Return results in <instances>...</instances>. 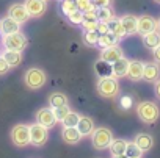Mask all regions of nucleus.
Listing matches in <instances>:
<instances>
[{"label":"nucleus","instance_id":"nucleus-1","mask_svg":"<svg viewBox=\"0 0 160 158\" xmlns=\"http://www.w3.org/2000/svg\"><path fill=\"white\" fill-rule=\"evenodd\" d=\"M96 89H98L101 97L115 99V97H118V94L121 91V86H119L118 78H115L113 75H108V77H99Z\"/></svg>","mask_w":160,"mask_h":158},{"label":"nucleus","instance_id":"nucleus-2","mask_svg":"<svg viewBox=\"0 0 160 158\" xmlns=\"http://www.w3.org/2000/svg\"><path fill=\"white\" fill-rule=\"evenodd\" d=\"M24 82L27 88H30L32 91H38L47 83V74L41 67H30L24 74Z\"/></svg>","mask_w":160,"mask_h":158},{"label":"nucleus","instance_id":"nucleus-3","mask_svg":"<svg viewBox=\"0 0 160 158\" xmlns=\"http://www.w3.org/2000/svg\"><path fill=\"white\" fill-rule=\"evenodd\" d=\"M137 116L144 124H154L160 116V108L155 102H140L137 105Z\"/></svg>","mask_w":160,"mask_h":158},{"label":"nucleus","instance_id":"nucleus-4","mask_svg":"<svg viewBox=\"0 0 160 158\" xmlns=\"http://www.w3.org/2000/svg\"><path fill=\"white\" fill-rule=\"evenodd\" d=\"M113 141V133L107 127H96L91 133V144L96 150H105L110 147V142Z\"/></svg>","mask_w":160,"mask_h":158},{"label":"nucleus","instance_id":"nucleus-5","mask_svg":"<svg viewBox=\"0 0 160 158\" xmlns=\"http://www.w3.org/2000/svg\"><path fill=\"white\" fill-rule=\"evenodd\" d=\"M2 44H3V49L24 52L27 49V45H28V41H27L24 33L18 31V33H11V35H3Z\"/></svg>","mask_w":160,"mask_h":158},{"label":"nucleus","instance_id":"nucleus-6","mask_svg":"<svg viewBox=\"0 0 160 158\" xmlns=\"http://www.w3.org/2000/svg\"><path fill=\"white\" fill-rule=\"evenodd\" d=\"M28 128H30V144H33L35 147H42L49 139V128L39 122L28 125Z\"/></svg>","mask_w":160,"mask_h":158},{"label":"nucleus","instance_id":"nucleus-7","mask_svg":"<svg viewBox=\"0 0 160 158\" xmlns=\"http://www.w3.org/2000/svg\"><path fill=\"white\" fill-rule=\"evenodd\" d=\"M11 141L18 147H25L30 144V128L25 124H16L11 130Z\"/></svg>","mask_w":160,"mask_h":158},{"label":"nucleus","instance_id":"nucleus-8","mask_svg":"<svg viewBox=\"0 0 160 158\" xmlns=\"http://www.w3.org/2000/svg\"><path fill=\"white\" fill-rule=\"evenodd\" d=\"M24 5L30 17H41L47 11V0H25Z\"/></svg>","mask_w":160,"mask_h":158},{"label":"nucleus","instance_id":"nucleus-9","mask_svg":"<svg viewBox=\"0 0 160 158\" xmlns=\"http://www.w3.org/2000/svg\"><path fill=\"white\" fill-rule=\"evenodd\" d=\"M36 122H39V124H42L44 127H47V128H52L58 121H57V116H55V113H53V108H41V110H38V113H36Z\"/></svg>","mask_w":160,"mask_h":158},{"label":"nucleus","instance_id":"nucleus-10","mask_svg":"<svg viewBox=\"0 0 160 158\" xmlns=\"http://www.w3.org/2000/svg\"><path fill=\"white\" fill-rule=\"evenodd\" d=\"M8 16L13 17L14 21H18L21 25L25 24L30 19V14H28V11H27V8H25L24 3H14V5H11L8 8Z\"/></svg>","mask_w":160,"mask_h":158},{"label":"nucleus","instance_id":"nucleus-11","mask_svg":"<svg viewBox=\"0 0 160 158\" xmlns=\"http://www.w3.org/2000/svg\"><path fill=\"white\" fill-rule=\"evenodd\" d=\"M160 78V66L157 61H149L144 63V69H143V80L149 82V83H155Z\"/></svg>","mask_w":160,"mask_h":158},{"label":"nucleus","instance_id":"nucleus-12","mask_svg":"<svg viewBox=\"0 0 160 158\" xmlns=\"http://www.w3.org/2000/svg\"><path fill=\"white\" fill-rule=\"evenodd\" d=\"M157 30V21L149 16V14H143L138 17V28H137V33H140L141 36L143 35H148L151 31Z\"/></svg>","mask_w":160,"mask_h":158},{"label":"nucleus","instance_id":"nucleus-13","mask_svg":"<svg viewBox=\"0 0 160 158\" xmlns=\"http://www.w3.org/2000/svg\"><path fill=\"white\" fill-rule=\"evenodd\" d=\"M122 56H124V52H122V49L118 44L110 45V47H105V49L101 50V60H104V61H107L110 64H113L115 61H118Z\"/></svg>","mask_w":160,"mask_h":158},{"label":"nucleus","instance_id":"nucleus-14","mask_svg":"<svg viewBox=\"0 0 160 158\" xmlns=\"http://www.w3.org/2000/svg\"><path fill=\"white\" fill-rule=\"evenodd\" d=\"M143 69H144V63L140 60H132L129 61V69H127V78L132 82H140L143 80Z\"/></svg>","mask_w":160,"mask_h":158},{"label":"nucleus","instance_id":"nucleus-15","mask_svg":"<svg viewBox=\"0 0 160 158\" xmlns=\"http://www.w3.org/2000/svg\"><path fill=\"white\" fill-rule=\"evenodd\" d=\"M119 22L126 31L127 36H132L137 33V28H138V17L133 16V14H124L119 17Z\"/></svg>","mask_w":160,"mask_h":158},{"label":"nucleus","instance_id":"nucleus-16","mask_svg":"<svg viewBox=\"0 0 160 158\" xmlns=\"http://www.w3.org/2000/svg\"><path fill=\"white\" fill-rule=\"evenodd\" d=\"M18 31H21V24L18 21H14L8 14L3 19H0V33L2 35H11V33H18Z\"/></svg>","mask_w":160,"mask_h":158},{"label":"nucleus","instance_id":"nucleus-17","mask_svg":"<svg viewBox=\"0 0 160 158\" xmlns=\"http://www.w3.org/2000/svg\"><path fill=\"white\" fill-rule=\"evenodd\" d=\"M94 128H96V124H94V121L90 116H80L78 124H77V130L80 132L82 138L83 136H91V133L94 132Z\"/></svg>","mask_w":160,"mask_h":158},{"label":"nucleus","instance_id":"nucleus-18","mask_svg":"<svg viewBox=\"0 0 160 158\" xmlns=\"http://www.w3.org/2000/svg\"><path fill=\"white\" fill-rule=\"evenodd\" d=\"M129 61H130V60H127L126 56H122V58H119L118 61H115V63L112 64V75H113L115 78H122V77H126V75H127V69H129Z\"/></svg>","mask_w":160,"mask_h":158},{"label":"nucleus","instance_id":"nucleus-19","mask_svg":"<svg viewBox=\"0 0 160 158\" xmlns=\"http://www.w3.org/2000/svg\"><path fill=\"white\" fill-rule=\"evenodd\" d=\"M133 142H135V144L143 150V153H144V152H149V150L152 149V146H154V138H152L149 133H138V135H135Z\"/></svg>","mask_w":160,"mask_h":158},{"label":"nucleus","instance_id":"nucleus-20","mask_svg":"<svg viewBox=\"0 0 160 158\" xmlns=\"http://www.w3.org/2000/svg\"><path fill=\"white\" fill-rule=\"evenodd\" d=\"M61 138L66 144H77L82 139V135L77 130V127H64L61 132Z\"/></svg>","mask_w":160,"mask_h":158},{"label":"nucleus","instance_id":"nucleus-21","mask_svg":"<svg viewBox=\"0 0 160 158\" xmlns=\"http://www.w3.org/2000/svg\"><path fill=\"white\" fill-rule=\"evenodd\" d=\"M2 56L5 58V61L10 64V67H18L21 63H22V52H18V50H8L5 49L2 52Z\"/></svg>","mask_w":160,"mask_h":158},{"label":"nucleus","instance_id":"nucleus-22","mask_svg":"<svg viewBox=\"0 0 160 158\" xmlns=\"http://www.w3.org/2000/svg\"><path fill=\"white\" fill-rule=\"evenodd\" d=\"M141 38H143V45L149 50H154L157 45H160V31H157V30H154L148 35H143Z\"/></svg>","mask_w":160,"mask_h":158},{"label":"nucleus","instance_id":"nucleus-23","mask_svg":"<svg viewBox=\"0 0 160 158\" xmlns=\"http://www.w3.org/2000/svg\"><path fill=\"white\" fill-rule=\"evenodd\" d=\"M49 103H50V108H57V107H61V105H68L69 100H68L66 94L55 91L49 96Z\"/></svg>","mask_w":160,"mask_h":158},{"label":"nucleus","instance_id":"nucleus-24","mask_svg":"<svg viewBox=\"0 0 160 158\" xmlns=\"http://www.w3.org/2000/svg\"><path fill=\"white\" fill-rule=\"evenodd\" d=\"M119 39L113 35V33H105V35H99V41H98V47L101 49H105V47H110V45H115L118 44Z\"/></svg>","mask_w":160,"mask_h":158},{"label":"nucleus","instance_id":"nucleus-25","mask_svg":"<svg viewBox=\"0 0 160 158\" xmlns=\"http://www.w3.org/2000/svg\"><path fill=\"white\" fill-rule=\"evenodd\" d=\"M94 70L99 77H108V75H112V64L99 58L94 64Z\"/></svg>","mask_w":160,"mask_h":158},{"label":"nucleus","instance_id":"nucleus-26","mask_svg":"<svg viewBox=\"0 0 160 158\" xmlns=\"http://www.w3.org/2000/svg\"><path fill=\"white\" fill-rule=\"evenodd\" d=\"M113 19H116L112 7H104V8H98V21L102 22H112Z\"/></svg>","mask_w":160,"mask_h":158},{"label":"nucleus","instance_id":"nucleus-27","mask_svg":"<svg viewBox=\"0 0 160 158\" xmlns=\"http://www.w3.org/2000/svg\"><path fill=\"white\" fill-rule=\"evenodd\" d=\"M108 27H110V33H113L119 41L127 36L126 31H124V28H122V25H121V22H119V19H113L112 22H108Z\"/></svg>","mask_w":160,"mask_h":158},{"label":"nucleus","instance_id":"nucleus-28","mask_svg":"<svg viewBox=\"0 0 160 158\" xmlns=\"http://www.w3.org/2000/svg\"><path fill=\"white\" fill-rule=\"evenodd\" d=\"M126 146H127V141L126 139H122V138H118V139H113L112 142H110V152H112V155H115V153H124L126 152Z\"/></svg>","mask_w":160,"mask_h":158},{"label":"nucleus","instance_id":"nucleus-29","mask_svg":"<svg viewBox=\"0 0 160 158\" xmlns=\"http://www.w3.org/2000/svg\"><path fill=\"white\" fill-rule=\"evenodd\" d=\"M129 158H141L143 156V150L133 142V141H127L126 146V152H124Z\"/></svg>","mask_w":160,"mask_h":158},{"label":"nucleus","instance_id":"nucleus-30","mask_svg":"<svg viewBox=\"0 0 160 158\" xmlns=\"http://www.w3.org/2000/svg\"><path fill=\"white\" fill-rule=\"evenodd\" d=\"M99 41V33L98 31H83V42L90 47H96Z\"/></svg>","mask_w":160,"mask_h":158},{"label":"nucleus","instance_id":"nucleus-31","mask_svg":"<svg viewBox=\"0 0 160 158\" xmlns=\"http://www.w3.org/2000/svg\"><path fill=\"white\" fill-rule=\"evenodd\" d=\"M78 119H80V114H77L75 111H69V114L61 121V124L63 127H77Z\"/></svg>","mask_w":160,"mask_h":158},{"label":"nucleus","instance_id":"nucleus-32","mask_svg":"<svg viewBox=\"0 0 160 158\" xmlns=\"http://www.w3.org/2000/svg\"><path fill=\"white\" fill-rule=\"evenodd\" d=\"M68 21L72 24V25H80L83 22V11H80V10H74L72 13H69L68 16Z\"/></svg>","mask_w":160,"mask_h":158},{"label":"nucleus","instance_id":"nucleus-33","mask_svg":"<svg viewBox=\"0 0 160 158\" xmlns=\"http://www.w3.org/2000/svg\"><path fill=\"white\" fill-rule=\"evenodd\" d=\"M60 8L63 11V14H69L72 13L74 10H77V5H75V0H61V3H60Z\"/></svg>","mask_w":160,"mask_h":158},{"label":"nucleus","instance_id":"nucleus-34","mask_svg":"<svg viewBox=\"0 0 160 158\" xmlns=\"http://www.w3.org/2000/svg\"><path fill=\"white\" fill-rule=\"evenodd\" d=\"M69 111H71L69 105H61V107L53 108V113H55V116H57V121H58V122H61V121L69 114Z\"/></svg>","mask_w":160,"mask_h":158},{"label":"nucleus","instance_id":"nucleus-35","mask_svg":"<svg viewBox=\"0 0 160 158\" xmlns=\"http://www.w3.org/2000/svg\"><path fill=\"white\" fill-rule=\"evenodd\" d=\"M75 5H77V10H80V11H87V10H91L96 7L91 0H75Z\"/></svg>","mask_w":160,"mask_h":158},{"label":"nucleus","instance_id":"nucleus-36","mask_svg":"<svg viewBox=\"0 0 160 158\" xmlns=\"http://www.w3.org/2000/svg\"><path fill=\"white\" fill-rule=\"evenodd\" d=\"M83 28V31H96L98 28V21H91V19H83V22L80 24Z\"/></svg>","mask_w":160,"mask_h":158},{"label":"nucleus","instance_id":"nucleus-37","mask_svg":"<svg viewBox=\"0 0 160 158\" xmlns=\"http://www.w3.org/2000/svg\"><path fill=\"white\" fill-rule=\"evenodd\" d=\"M10 64L5 61V58L2 56V55H0V77H2V75H7L8 72H10Z\"/></svg>","mask_w":160,"mask_h":158},{"label":"nucleus","instance_id":"nucleus-38","mask_svg":"<svg viewBox=\"0 0 160 158\" xmlns=\"http://www.w3.org/2000/svg\"><path fill=\"white\" fill-rule=\"evenodd\" d=\"M96 31H98L99 35H105V33H108V31H110L108 22H102V21H98V28H96Z\"/></svg>","mask_w":160,"mask_h":158},{"label":"nucleus","instance_id":"nucleus-39","mask_svg":"<svg viewBox=\"0 0 160 158\" xmlns=\"http://www.w3.org/2000/svg\"><path fill=\"white\" fill-rule=\"evenodd\" d=\"M91 2L98 8H104V7H112L113 5V0H91Z\"/></svg>","mask_w":160,"mask_h":158},{"label":"nucleus","instance_id":"nucleus-40","mask_svg":"<svg viewBox=\"0 0 160 158\" xmlns=\"http://www.w3.org/2000/svg\"><path fill=\"white\" fill-rule=\"evenodd\" d=\"M152 56H154V61H157L160 64V45H157L154 50H152Z\"/></svg>","mask_w":160,"mask_h":158},{"label":"nucleus","instance_id":"nucleus-41","mask_svg":"<svg viewBox=\"0 0 160 158\" xmlns=\"http://www.w3.org/2000/svg\"><path fill=\"white\" fill-rule=\"evenodd\" d=\"M154 93H155V96H157V99L160 100V78L155 82V86H154Z\"/></svg>","mask_w":160,"mask_h":158},{"label":"nucleus","instance_id":"nucleus-42","mask_svg":"<svg viewBox=\"0 0 160 158\" xmlns=\"http://www.w3.org/2000/svg\"><path fill=\"white\" fill-rule=\"evenodd\" d=\"M121 105H122L124 108H129V107H130V97H122Z\"/></svg>","mask_w":160,"mask_h":158},{"label":"nucleus","instance_id":"nucleus-43","mask_svg":"<svg viewBox=\"0 0 160 158\" xmlns=\"http://www.w3.org/2000/svg\"><path fill=\"white\" fill-rule=\"evenodd\" d=\"M112 158H129L126 153H115V155H112Z\"/></svg>","mask_w":160,"mask_h":158},{"label":"nucleus","instance_id":"nucleus-44","mask_svg":"<svg viewBox=\"0 0 160 158\" xmlns=\"http://www.w3.org/2000/svg\"><path fill=\"white\" fill-rule=\"evenodd\" d=\"M157 31H160V19L157 21Z\"/></svg>","mask_w":160,"mask_h":158},{"label":"nucleus","instance_id":"nucleus-45","mask_svg":"<svg viewBox=\"0 0 160 158\" xmlns=\"http://www.w3.org/2000/svg\"><path fill=\"white\" fill-rule=\"evenodd\" d=\"M155 2H157V3H160V0H155Z\"/></svg>","mask_w":160,"mask_h":158},{"label":"nucleus","instance_id":"nucleus-46","mask_svg":"<svg viewBox=\"0 0 160 158\" xmlns=\"http://www.w3.org/2000/svg\"><path fill=\"white\" fill-rule=\"evenodd\" d=\"M0 55H2V52H0Z\"/></svg>","mask_w":160,"mask_h":158}]
</instances>
